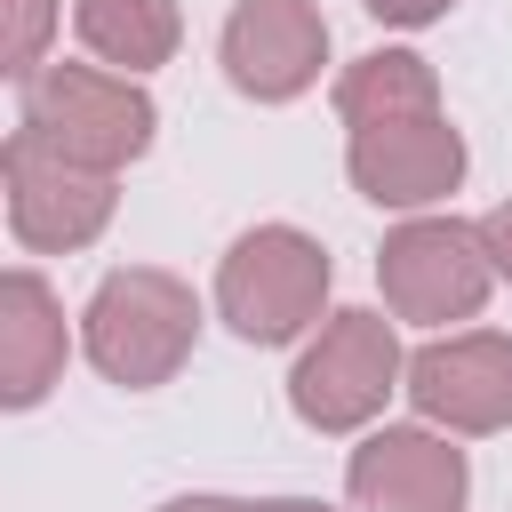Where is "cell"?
I'll return each instance as SVG.
<instances>
[{
	"label": "cell",
	"instance_id": "1",
	"mask_svg": "<svg viewBox=\"0 0 512 512\" xmlns=\"http://www.w3.org/2000/svg\"><path fill=\"white\" fill-rule=\"evenodd\" d=\"M336 112L352 120V184L376 208H432L464 176V136L440 120V88L424 56L384 48L336 80Z\"/></svg>",
	"mask_w": 512,
	"mask_h": 512
},
{
	"label": "cell",
	"instance_id": "2",
	"mask_svg": "<svg viewBox=\"0 0 512 512\" xmlns=\"http://www.w3.org/2000/svg\"><path fill=\"white\" fill-rule=\"evenodd\" d=\"M192 328H200V304H192L184 280H168V272H112V280L96 288V304H88L80 344H88V360H96L112 384L152 392V384H168L176 360L192 352Z\"/></svg>",
	"mask_w": 512,
	"mask_h": 512
},
{
	"label": "cell",
	"instance_id": "3",
	"mask_svg": "<svg viewBox=\"0 0 512 512\" xmlns=\"http://www.w3.org/2000/svg\"><path fill=\"white\" fill-rule=\"evenodd\" d=\"M328 296V256L320 240H304L296 224H256L232 240L224 272H216V312L248 336V344H288L312 328Z\"/></svg>",
	"mask_w": 512,
	"mask_h": 512
},
{
	"label": "cell",
	"instance_id": "4",
	"mask_svg": "<svg viewBox=\"0 0 512 512\" xmlns=\"http://www.w3.org/2000/svg\"><path fill=\"white\" fill-rule=\"evenodd\" d=\"M24 128L48 136L56 152H72L80 168H120L152 144V104L144 88H128V72H96V64H48L24 80Z\"/></svg>",
	"mask_w": 512,
	"mask_h": 512
},
{
	"label": "cell",
	"instance_id": "5",
	"mask_svg": "<svg viewBox=\"0 0 512 512\" xmlns=\"http://www.w3.org/2000/svg\"><path fill=\"white\" fill-rule=\"evenodd\" d=\"M376 280H384V304L400 320H472L496 264L480 248V224H456V216H424V224H400L376 256Z\"/></svg>",
	"mask_w": 512,
	"mask_h": 512
},
{
	"label": "cell",
	"instance_id": "6",
	"mask_svg": "<svg viewBox=\"0 0 512 512\" xmlns=\"http://www.w3.org/2000/svg\"><path fill=\"white\" fill-rule=\"evenodd\" d=\"M400 376V344H392V320L384 312H336L320 328V344L296 360L288 392H296V416L320 424V432H352L384 408Z\"/></svg>",
	"mask_w": 512,
	"mask_h": 512
},
{
	"label": "cell",
	"instance_id": "7",
	"mask_svg": "<svg viewBox=\"0 0 512 512\" xmlns=\"http://www.w3.org/2000/svg\"><path fill=\"white\" fill-rule=\"evenodd\" d=\"M104 216H112L104 168H80L72 152H56L32 128L8 136V224L24 248H80L104 232Z\"/></svg>",
	"mask_w": 512,
	"mask_h": 512
},
{
	"label": "cell",
	"instance_id": "8",
	"mask_svg": "<svg viewBox=\"0 0 512 512\" xmlns=\"http://www.w3.org/2000/svg\"><path fill=\"white\" fill-rule=\"evenodd\" d=\"M408 400L448 432H504L512 424V336H440L408 360Z\"/></svg>",
	"mask_w": 512,
	"mask_h": 512
},
{
	"label": "cell",
	"instance_id": "9",
	"mask_svg": "<svg viewBox=\"0 0 512 512\" xmlns=\"http://www.w3.org/2000/svg\"><path fill=\"white\" fill-rule=\"evenodd\" d=\"M320 56H328V24L312 0H240L232 24H224V72L240 96H304L320 80Z\"/></svg>",
	"mask_w": 512,
	"mask_h": 512
},
{
	"label": "cell",
	"instance_id": "10",
	"mask_svg": "<svg viewBox=\"0 0 512 512\" xmlns=\"http://www.w3.org/2000/svg\"><path fill=\"white\" fill-rule=\"evenodd\" d=\"M360 512H456L464 504V456L432 432H368L344 472Z\"/></svg>",
	"mask_w": 512,
	"mask_h": 512
},
{
	"label": "cell",
	"instance_id": "11",
	"mask_svg": "<svg viewBox=\"0 0 512 512\" xmlns=\"http://www.w3.org/2000/svg\"><path fill=\"white\" fill-rule=\"evenodd\" d=\"M64 368V320L48 304V288L32 272H8L0 280V400L8 408H32Z\"/></svg>",
	"mask_w": 512,
	"mask_h": 512
},
{
	"label": "cell",
	"instance_id": "12",
	"mask_svg": "<svg viewBox=\"0 0 512 512\" xmlns=\"http://www.w3.org/2000/svg\"><path fill=\"white\" fill-rule=\"evenodd\" d=\"M72 24L112 72H152L176 48V0H80Z\"/></svg>",
	"mask_w": 512,
	"mask_h": 512
},
{
	"label": "cell",
	"instance_id": "13",
	"mask_svg": "<svg viewBox=\"0 0 512 512\" xmlns=\"http://www.w3.org/2000/svg\"><path fill=\"white\" fill-rule=\"evenodd\" d=\"M8 72L16 80H32V64H40V32H48V0H8Z\"/></svg>",
	"mask_w": 512,
	"mask_h": 512
},
{
	"label": "cell",
	"instance_id": "14",
	"mask_svg": "<svg viewBox=\"0 0 512 512\" xmlns=\"http://www.w3.org/2000/svg\"><path fill=\"white\" fill-rule=\"evenodd\" d=\"M480 248H488V264L512 280V200H496V208L480 216Z\"/></svg>",
	"mask_w": 512,
	"mask_h": 512
},
{
	"label": "cell",
	"instance_id": "15",
	"mask_svg": "<svg viewBox=\"0 0 512 512\" xmlns=\"http://www.w3.org/2000/svg\"><path fill=\"white\" fill-rule=\"evenodd\" d=\"M368 16H376V24H400V32H416V24L448 16V0H368Z\"/></svg>",
	"mask_w": 512,
	"mask_h": 512
},
{
	"label": "cell",
	"instance_id": "16",
	"mask_svg": "<svg viewBox=\"0 0 512 512\" xmlns=\"http://www.w3.org/2000/svg\"><path fill=\"white\" fill-rule=\"evenodd\" d=\"M160 512H248V504H224V496H176V504H160Z\"/></svg>",
	"mask_w": 512,
	"mask_h": 512
},
{
	"label": "cell",
	"instance_id": "17",
	"mask_svg": "<svg viewBox=\"0 0 512 512\" xmlns=\"http://www.w3.org/2000/svg\"><path fill=\"white\" fill-rule=\"evenodd\" d=\"M248 512H328V504H304V496H272V504H248Z\"/></svg>",
	"mask_w": 512,
	"mask_h": 512
}]
</instances>
